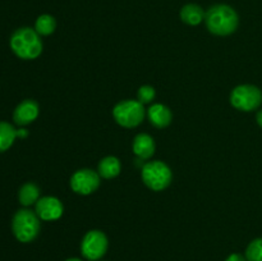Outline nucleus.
Returning <instances> with one entry per match:
<instances>
[{
  "mask_svg": "<svg viewBox=\"0 0 262 261\" xmlns=\"http://www.w3.org/2000/svg\"><path fill=\"white\" fill-rule=\"evenodd\" d=\"M38 197H40V188L32 182L23 184L19 189V193H18V199L23 206H30V205L36 204L38 201Z\"/></svg>",
  "mask_w": 262,
  "mask_h": 261,
  "instance_id": "2eb2a0df",
  "label": "nucleus"
},
{
  "mask_svg": "<svg viewBox=\"0 0 262 261\" xmlns=\"http://www.w3.org/2000/svg\"><path fill=\"white\" fill-rule=\"evenodd\" d=\"M170 168L163 161H148L142 166V181L152 191H163L171 183Z\"/></svg>",
  "mask_w": 262,
  "mask_h": 261,
  "instance_id": "20e7f679",
  "label": "nucleus"
},
{
  "mask_svg": "<svg viewBox=\"0 0 262 261\" xmlns=\"http://www.w3.org/2000/svg\"><path fill=\"white\" fill-rule=\"evenodd\" d=\"M10 48L18 58L31 60L36 59L41 54L42 42L36 30L22 27L18 28L10 37Z\"/></svg>",
  "mask_w": 262,
  "mask_h": 261,
  "instance_id": "f03ea898",
  "label": "nucleus"
},
{
  "mask_svg": "<svg viewBox=\"0 0 262 261\" xmlns=\"http://www.w3.org/2000/svg\"><path fill=\"white\" fill-rule=\"evenodd\" d=\"M113 115L118 124L122 127L135 128L142 123L145 118V109L142 102L138 100H125L115 105Z\"/></svg>",
  "mask_w": 262,
  "mask_h": 261,
  "instance_id": "39448f33",
  "label": "nucleus"
},
{
  "mask_svg": "<svg viewBox=\"0 0 262 261\" xmlns=\"http://www.w3.org/2000/svg\"><path fill=\"white\" fill-rule=\"evenodd\" d=\"M17 137V130L12 124L7 122H0V153L7 151L14 142Z\"/></svg>",
  "mask_w": 262,
  "mask_h": 261,
  "instance_id": "dca6fc26",
  "label": "nucleus"
},
{
  "mask_svg": "<svg viewBox=\"0 0 262 261\" xmlns=\"http://www.w3.org/2000/svg\"><path fill=\"white\" fill-rule=\"evenodd\" d=\"M133 153L138 156L141 160L150 159L155 153V141L150 135L140 133L136 136L133 141Z\"/></svg>",
  "mask_w": 262,
  "mask_h": 261,
  "instance_id": "9b49d317",
  "label": "nucleus"
},
{
  "mask_svg": "<svg viewBox=\"0 0 262 261\" xmlns=\"http://www.w3.org/2000/svg\"><path fill=\"white\" fill-rule=\"evenodd\" d=\"M66 261H82L81 258H77V257H71V258H67Z\"/></svg>",
  "mask_w": 262,
  "mask_h": 261,
  "instance_id": "5701e85b",
  "label": "nucleus"
},
{
  "mask_svg": "<svg viewBox=\"0 0 262 261\" xmlns=\"http://www.w3.org/2000/svg\"><path fill=\"white\" fill-rule=\"evenodd\" d=\"M38 104L35 100H23L13 113V120L18 125H27L38 117Z\"/></svg>",
  "mask_w": 262,
  "mask_h": 261,
  "instance_id": "9d476101",
  "label": "nucleus"
},
{
  "mask_svg": "<svg viewBox=\"0 0 262 261\" xmlns=\"http://www.w3.org/2000/svg\"><path fill=\"white\" fill-rule=\"evenodd\" d=\"M97 171H99V174L102 178H115L120 173L119 159L115 158V156H106V158H104L100 161Z\"/></svg>",
  "mask_w": 262,
  "mask_h": 261,
  "instance_id": "4468645a",
  "label": "nucleus"
},
{
  "mask_svg": "<svg viewBox=\"0 0 262 261\" xmlns=\"http://www.w3.org/2000/svg\"><path fill=\"white\" fill-rule=\"evenodd\" d=\"M205 22L211 33L217 36H228L237 30L239 18L232 7L227 4H216L206 12Z\"/></svg>",
  "mask_w": 262,
  "mask_h": 261,
  "instance_id": "f257e3e1",
  "label": "nucleus"
},
{
  "mask_svg": "<svg viewBox=\"0 0 262 261\" xmlns=\"http://www.w3.org/2000/svg\"><path fill=\"white\" fill-rule=\"evenodd\" d=\"M56 28V20L53 15L50 14H42L36 19L35 30L38 35L48 36L55 31Z\"/></svg>",
  "mask_w": 262,
  "mask_h": 261,
  "instance_id": "f3484780",
  "label": "nucleus"
},
{
  "mask_svg": "<svg viewBox=\"0 0 262 261\" xmlns=\"http://www.w3.org/2000/svg\"><path fill=\"white\" fill-rule=\"evenodd\" d=\"M100 186V174L91 169L77 170L71 178V188L78 194H91Z\"/></svg>",
  "mask_w": 262,
  "mask_h": 261,
  "instance_id": "6e6552de",
  "label": "nucleus"
},
{
  "mask_svg": "<svg viewBox=\"0 0 262 261\" xmlns=\"http://www.w3.org/2000/svg\"><path fill=\"white\" fill-rule=\"evenodd\" d=\"M17 136H19V137H26V136H27V132H26V129H19L17 130Z\"/></svg>",
  "mask_w": 262,
  "mask_h": 261,
  "instance_id": "4be33fe9",
  "label": "nucleus"
},
{
  "mask_svg": "<svg viewBox=\"0 0 262 261\" xmlns=\"http://www.w3.org/2000/svg\"><path fill=\"white\" fill-rule=\"evenodd\" d=\"M148 119L155 127L165 128L171 122V112L168 106L163 104H154L147 110Z\"/></svg>",
  "mask_w": 262,
  "mask_h": 261,
  "instance_id": "f8f14e48",
  "label": "nucleus"
},
{
  "mask_svg": "<svg viewBox=\"0 0 262 261\" xmlns=\"http://www.w3.org/2000/svg\"><path fill=\"white\" fill-rule=\"evenodd\" d=\"M12 229L19 242H31L40 233V220L37 214L28 209L18 210L13 216Z\"/></svg>",
  "mask_w": 262,
  "mask_h": 261,
  "instance_id": "7ed1b4c3",
  "label": "nucleus"
},
{
  "mask_svg": "<svg viewBox=\"0 0 262 261\" xmlns=\"http://www.w3.org/2000/svg\"><path fill=\"white\" fill-rule=\"evenodd\" d=\"M257 123L260 127H262V110H260V112L257 113Z\"/></svg>",
  "mask_w": 262,
  "mask_h": 261,
  "instance_id": "412c9836",
  "label": "nucleus"
},
{
  "mask_svg": "<svg viewBox=\"0 0 262 261\" xmlns=\"http://www.w3.org/2000/svg\"><path fill=\"white\" fill-rule=\"evenodd\" d=\"M247 261H262V238L252 241L246 251Z\"/></svg>",
  "mask_w": 262,
  "mask_h": 261,
  "instance_id": "a211bd4d",
  "label": "nucleus"
},
{
  "mask_svg": "<svg viewBox=\"0 0 262 261\" xmlns=\"http://www.w3.org/2000/svg\"><path fill=\"white\" fill-rule=\"evenodd\" d=\"M107 238L100 230H90L81 243L82 255L90 261H96L106 253Z\"/></svg>",
  "mask_w": 262,
  "mask_h": 261,
  "instance_id": "0eeeda50",
  "label": "nucleus"
},
{
  "mask_svg": "<svg viewBox=\"0 0 262 261\" xmlns=\"http://www.w3.org/2000/svg\"><path fill=\"white\" fill-rule=\"evenodd\" d=\"M262 102V92L258 87L252 84H241L230 94V104L242 112H252L257 109Z\"/></svg>",
  "mask_w": 262,
  "mask_h": 261,
  "instance_id": "423d86ee",
  "label": "nucleus"
},
{
  "mask_svg": "<svg viewBox=\"0 0 262 261\" xmlns=\"http://www.w3.org/2000/svg\"><path fill=\"white\" fill-rule=\"evenodd\" d=\"M225 261H247V258L241 253H232Z\"/></svg>",
  "mask_w": 262,
  "mask_h": 261,
  "instance_id": "aec40b11",
  "label": "nucleus"
},
{
  "mask_svg": "<svg viewBox=\"0 0 262 261\" xmlns=\"http://www.w3.org/2000/svg\"><path fill=\"white\" fill-rule=\"evenodd\" d=\"M205 14L206 13L204 12V9L197 4L184 5L181 9V13H179L181 19L189 26L200 25L205 19Z\"/></svg>",
  "mask_w": 262,
  "mask_h": 261,
  "instance_id": "ddd939ff",
  "label": "nucleus"
},
{
  "mask_svg": "<svg viewBox=\"0 0 262 261\" xmlns=\"http://www.w3.org/2000/svg\"><path fill=\"white\" fill-rule=\"evenodd\" d=\"M155 89H154L152 86H147V84H146V86L140 87V90H138V101L142 102V104H148V102H151L155 99Z\"/></svg>",
  "mask_w": 262,
  "mask_h": 261,
  "instance_id": "6ab92c4d",
  "label": "nucleus"
},
{
  "mask_svg": "<svg viewBox=\"0 0 262 261\" xmlns=\"http://www.w3.org/2000/svg\"><path fill=\"white\" fill-rule=\"evenodd\" d=\"M36 214L42 220H56L63 215V204L56 197H41L36 202Z\"/></svg>",
  "mask_w": 262,
  "mask_h": 261,
  "instance_id": "1a4fd4ad",
  "label": "nucleus"
}]
</instances>
